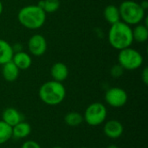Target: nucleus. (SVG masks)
I'll return each mask as SVG.
<instances>
[{"label": "nucleus", "mask_w": 148, "mask_h": 148, "mask_svg": "<svg viewBox=\"0 0 148 148\" xmlns=\"http://www.w3.org/2000/svg\"><path fill=\"white\" fill-rule=\"evenodd\" d=\"M17 18L23 27L29 29H37L44 24L46 13L38 5H27L19 10Z\"/></svg>", "instance_id": "obj_2"}, {"label": "nucleus", "mask_w": 148, "mask_h": 148, "mask_svg": "<svg viewBox=\"0 0 148 148\" xmlns=\"http://www.w3.org/2000/svg\"><path fill=\"white\" fill-rule=\"evenodd\" d=\"M50 74L54 81L62 82L69 76V69L62 62H56L51 67Z\"/></svg>", "instance_id": "obj_11"}, {"label": "nucleus", "mask_w": 148, "mask_h": 148, "mask_svg": "<svg viewBox=\"0 0 148 148\" xmlns=\"http://www.w3.org/2000/svg\"><path fill=\"white\" fill-rule=\"evenodd\" d=\"M141 79L143 81V82L145 83V85L148 84V69L145 68L141 73Z\"/></svg>", "instance_id": "obj_23"}, {"label": "nucleus", "mask_w": 148, "mask_h": 148, "mask_svg": "<svg viewBox=\"0 0 148 148\" xmlns=\"http://www.w3.org/2000/svg\"><path fill=\"white\" fill-rule=\"evenodd\" d=\"M14 49L5 40L0 39V65H3L12 60Z\"/></svg>", "instance_id": "obj_15"}, {"label": "nucleus", "mask_w": 148, "mask_h": 148, "mask_svg": "<svg viewBox=\"0 0 148 148\" xmlns=\"http://www.w3.org/2000/svg\"><path fill=\"white\" fill-rule=\"evenodd\" d=\"M134 41L138 42H145L148 39L147 25L137 24L136 27L132 29Z\"/></svg>", "instance_id": "obj_17"}, {"label": "nucleus", "mask_w": 148, "mask_h": 148, "mask_svg": "<svg viewBox=\"0 0 148 148\" xmlns=\"http://www.w3.org/2000/svg\"><path fill=\"white\" fill-rule=\"evenodd\" d=\"M64 121L68 126L75 127L80 126L84 121V120H83V115L82 114L73 111V112H69L65 115Z\"/></svg>", "instance_id": "obj_18"}, {"label": "nucleus", "mask_w": 148, "mask_h": 148, "mask_svg": "<svg viewBox=\"0 0 148 148\" xmlns=\"http://www.w3.org/2000/svg\"><path fill=\"white\" fill-rule=\"evenodd\" d=\"M2 121L11 127L23 121V114L14 108H7L2 114Z\"/></svg>", "instance_id": "obj_10"}, {"label": "nucleus", "mask_w": 148, "mask_h": 148, "mask_svg": "<svg viewBox=\"0 0 148 148\" xmlns=\"http://www.w3.org/2000/svg\"><path fill=\"white\" fill-rule=\"evenodd\" d=\"M124 132V127L121 121L117 120H110L104 124L103 133L109 139H118Z\"/></svg>", "instance_id": "obj_9"}, {"label": "nucleus", "mask_w": 148, "mask_h": 148, "mask_svg": "<svg viewBox=\"0 0 148 148\" xmlns=\"http://www.w3.org/2000/svg\"><path fill=\"white\" fill-rule=\"evenodd\" d=\"M53 148H63V147H58V146H56V147H54Z\"/></svg>", "instance_id": "obj_26"}, {"label": "nucleus", "mask_w": 148, "mask_h": 148, "mask_svg": "<svg viewBox=\"0 0 148 148\" xmlns=\"http://www.w3.org/2000/svg\"><path fill=\"white\" fill-rule=\"evenodd\" d=\"M108 41L110 45L118 50L130 47L134 42L131 27L122 21L112 24L108 32Z\"/></svg>", "instance_id": "obj_1"}, {"label": "nucleus", "mask_w": 148, "mask_h": 148, "mask_svg": "<svg viewBox=\"0 0 148 148\" xmlns=\"http://www.w3.org/2000/svg\"><path fill=\"white\" fill-rule=\"evenodd\" d=\"M3 3H2V2L0 1V16H1V14L3 13Z\"/></svg>", "instance_id": "obj_25"}, {"label": "nucleus", "mask_w": 148, "mask_h": 148, "mask_svg": "<svg viewBox=\"0 0 148 148\" xmlns=\"http://www.w3.org/2000/svg\"><path fill=\"white\" fill-rule=\"evenodd\" d=\"M80 148H88V147H80Z\"/></svg>", "instance_id": "obj_27"}, {"label": "nucleus", "mask_w": 148, "mask_h": 148, "mask_svg": "<svg viewBox=\"0 0 148 148\" xmlns=\"http://www.w3.org/2000/svg\"><path fill=\"white\" fill-rule=\"evenodd\" d=\"M21 148H42L41 146L35 140H26L21 146Z\"/></svg>", "instance_id": "obj_21"}, {"label": "nucleus", "mask_w": 148, "mask_h": 148, "mask_svg": "<svg viewBox=\"0 0 148 148\" xmlns=\"http://www.w3.org/2000/svg\"><path fill=\"white\" fill-rule=\"evenodd\" d=\"M107 115L108 110L106 106L101 102H94L86 108L83 114V120L88 125L97 127L104 123Z\"/></svg>", "instance_id": "obj_6"}, {"label": "nucleus", "mask_w": 148, "mask_h": 148, "mask_svg": "<svg viewBox=\"0 0 148 148\" xmlns=\"http://www.w3.org/2000/svg\"><path fill=\"white\" fill-rule=\"evenodd\" d=\"M119 10L121 19L128 25L139 24L145 16V10L141 7L140 3L132 0L122 2Z\"/></svg>", "instance_id": "obj_4"}, {"label": "nucleus", "mask_w": 148, "mask_h": 148, "mask_svg": "<svg viewBox=\"0 0 148 148\" xmlns=\"http://www.w3.org/2000/svg\"><path fill=\"white\" fill-rule=\"evenodd\" d=\"M103 15H104V18L106 19V21L108 23H109L111 25L121 21L119 7L114 5V4L108 5L104 9Z\"/></svg>", "instance_id": "obj_16"}, {"label": "nucleus", "mask_w": 148, "mask_h": 148, "mask_svg": "<svg viewBox=\"0 0 148 148\" xmlns=\"http://www.w3.org/2000/svg\"><path fill=\"white\" fill-rule=\"evenodd\" d=\"M107 148H120L117 145H114V144H111V145H109V146H108V147Z\"/></svg>", "instance_id": "obj_24"}, {"label": "nucleus", "mask_w": 148, "mask_h": 148, "mask_svg": "<svg viewBox=\"0 0 148 148\" xmlns=\"http://www.w3.org/2000/svg\"><path fill=\"white\" fill-rule=\"evenodd\" d=\"M45 13H53L56 12L60 7V0H41L38 4Z\"/></svg>", "instance_id": "obj_19"}, {"label": "nucleus", "mask_w": 148, "mask_h": 148, "mask_svg": "<svg viewBox=\"0 0 148 148\" xmlns=\"http://www.w3.org/2000/svg\"><path fill=\"white\" fill-rule=\"evenodd\" d=\"M39 97L41 101L46 105H59L64 101L66 97L65 87L62 82L54 80L46 82L40 87Z\"/></svg>", "instance_id": "obj_3"}, {"label": "nucleus", "mask_w": 148, "mask_h": 148, "mask_svg": "<svg viewBox=\"0 0 148 148\" xmlns=\"http://www.w3.org/2000/svg\"><path fill=\"white\" fill-rule=\"evenodd\" d=\"M127 92L121 88L114 87L107 90L105 94L106 102L113 108H121L125 106L127 102Z\"/></svg>", "instance_id": "obj_7"}, {"label": "nucleus", "mask_w": 148, "mask_h": 148, "mask_svg": "<svg viewBox=\"0 0 148 148\" xmlns=\"http://www.w3.org/2000/svg\"><path fill=\"white\" fill-rule=\"evenodd\" d=\"M12 138V127L0 121V145L8 142Z\"/></svg>", "instance_id": "obj_20"}, {"label": "nucleus", "mask_w": 148, "mask_h": 148, "mask_svg": "<svg viewBox=\"0 0 148 148\" xmlns=\"http://www.w3.org/2000/svg\"><path fill=\"white\" fill-rule=\"evenodd\" d=\"M15 65L22 70H25L28 69L32 63V59L30 57V56L23 51H19L16 52V54L13 55L12 60H11Z\"/></svg>", "instance_id": "obj_12"}, {"label": "nucleus", "mask_w": 148, "mask_h": 148, "mask_svg": "<svg viewBox=\"0 0 148 148\" xmlns=\"http://www.w3.org/2000/svg\"><path fill=\"white\" fill-rule=\"evenodd\" d=\"M28 49L31 55L35 56H42L47 50V42L44 36L36 34L32 36L28 42Z\"/></svg>", "instance_id": "obj_8"}, {"label": "nucleus", "mask_w": 148, "mask_h": 148, "mask_svg": "<svg viewBox=\"0 0 148 148\" xmlns=\"http://www.w3.org/2000/svg\"><path fill=\"white\" fill-rule=\"evenodd\" d=\"M143 61L142 55L130 47L120 50L118 55L119 65L123 69L127 70H135L139 69L143 64Z\"/></svg>", "instance_id": "obj_5"}, {"label": "nucleus", "mask_w": 148, "mask_h": 148, "mask_svg": "<svg viewBox=\"0 0 148 148\" xmlns=\"http://www.w3.org/2000/svg\"><path fill=\"white\" fill-rule=\"evenodd\" d=\"M122 74H123V69H122L120 65L114 66V67H113L112 69H111V75H112L114 77H119V76H121Z\"/></svg>", "instance_id": "obj_22"}, {"label": "nucleus", "mask_w": 148, "mask_h": 148, "mask_svg": "<svg viewBox=\"0 0 148 148\" xmlns=\"http://www.w3.org/2000/svg\"><path fill=\"white\" fill-rule=\"evenodd\" d=\"M2 66H3L2 75L5 81L12 82H15L18 78L20 69L15 65V63L12 61H10Z\"/></svg>", "instance_id": "obj_13"}, {"label": "nucleus", "mask_w": 148, "mask_h": 148, "mask_svg": "<svg viewBox=\"0 0 148 148\" xmlns=\"http://www.w3.org/2000/svg\"><path fill=\"white\" fill-rule=\"evenodd\" d=\"M31 133V126L25 121H21L12 127V138L20 140L27 138Z\"/></svg>", "instance_id": "obj_14"}]
</instances>
